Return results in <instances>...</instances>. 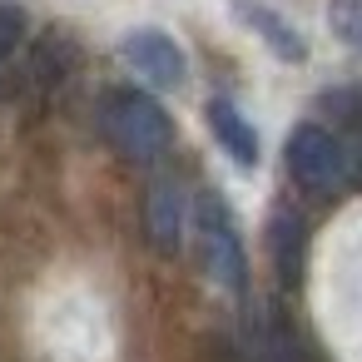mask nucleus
Returning a JSON list of instances; mask_svg holds the SVG:
<instances>
[{
  "instance_id": "nucleus-1",
  "label": "nucleus",
  "mask_w": 362,
  "mask_h": 362,
  "mask_svg": "<svg viewBox=\"0 0 362 362\" xmlns=\"http://www.w3.org/2000/svg\"><path fill=\"white\" fill-rule=\"evenodd\" d=\"M105 134L124 159L149 164L174 139V124L159 110V100H149L144 90H115V95H105Z\"/></svg>"
},
{
  "instance_id": "nucleus-2",
  "label": "nucleus",
  "mask_w": 362,
  "mask_h": 362,
  "mask_svg": "<svg viewBox=\"0 0 362 362\" xmlns=\"http://www.w3.org/2000/svg\"><path fill=\"white\" fill-rule=\"evenodd\" d=\"M199 263L204 273L228 288V293H243L248 288V263H243V243L233 233V218L223 209L218 194H204L199 199Z\"/></svg>"
},
{
  "instance_id": "nucleus-3",
  "label": "nucleus",
  "mask_w": 362,
  "mask_h": 362,
  "mask_svg": "<svg viewBox=\"0 0 362 362\" xmlns=\"http://www.w3.org/2000/svg\"><path fill=\"white\" fill-rule=\"evenodd\" d=\"M288 174L313 189V194H332L347 184V159H342V139H332L322 124H298L288 134Z\"/></svg>"
},
{
  "instance_id": "nucleus-4",
  "label": "nucleus",
  "mask_w": 362,
  "mask_h": 362,
  "mask_svg": "<svg viewBox=\"0 0 362 362\" xmlns=\"http://www.w3.org/2000/svg\"><path fill=\"white\" fill-rule=\"evenodd\" d=\"M119 55H124V65L134 70V75H144L149 85H159V90H179L184 85V50L164 35V30H129L124 35V45H119Z\"/></svg>"
},
{
  "instance_id": "nucleus-5",
  "label": "nucleus",
  "mask_w": 362,
  "mask_h": 362,
  "mask_svg": "<svg viewBox=\"0 0 362 362\" xmlns=\"http://www.w3.org/2000/svg\"><path fill=\"white\" fill-rule=\"evenodd\" d=\"M179 233H184V199H179V184H174V179H154L149 194H144V238H149L159 253H174V248H179Z\"/></svg>"
},
{
  "instance_id": "nucleus-6",
  "label": "nucleus",
  "mask_w": 362,
  "mask_h": 362,
  "mask_svg": "<svg viewBox=\"0 0 362 362\" xmlns=\"http://www.w3.org/2000/svg\"><path fill=\"white\" fill-rule=\"evenodd\" d=\"M209 129H214V139L223 144V154L238 169H253L258 164V134H253V124L228 100H209Z\"/></svg>"
},
{
  "instance_id": "nucleus-7",
  "label": "nucleus",
  "mask_w": 362,
  "mask_h": 362,
  "mask_svg": "<svg viewBox=\"0 0 362 362\" xmlns=\"http://www.w3.org/2000/svg\"><path fill=\"white\" fill-rule=\"evenodd\" d=\"M268 248H273V263L288 283H298L303 273V248H308V233H303V218L293 209H278L268 218Z\"/></svg>"
},
{
  "instance_id": "nucleus-8",
  "label": "nucleus",
  "mask_w": 362,
  "mask_h": 362,
  "mask_svg": "<svg viewBox=\"0 0 362 362\" xmlns=\"http://www.w3.org/2000/svg\"><path fill=\"white\" fill-rule=\"evenodd\" d=\"M70 70H75V45H70V40L55 30V35H50V40L35 50V60H30V80L50 90V85H60Z\"/></svg>"
},
{
  "instance_id": "nucleus-9",
  "label": "nucleus",
  "mask_w": 362,
  "mask_h": 362,
  "mask_svg": "<svg viewBox=\"0 0 362 362\" xmlns=\"http://www.w3.org/2000/svg\"><path fill=\"white\" fill-rule=\"evenodd\" d=\"M243 16H248L253 30H263V45H268V50H278L283 60H303V40L293 35V25H283V21L268 16V11H243Z\"/></svg>"
},
{
  "instance_id": "nucleus-10",
  "label": "nucleus",
  "mask_w": 362,
  "mask_h": 362,
  "mask_svg": "<svg viewBox=\"0 0 362 362\" xmlns=\"http://www.w3.org/2000/svg\"><path fill=\"white\" fill-rule=\"evenodd\" d=\"M327 25L342 45L362 50V0H332L327 6Z\"/></svg>"
},
{
  "instance_id": "nucleus-11",
  "label": "nucleus",
  "mask_w": 362,
  "mask_h": 362,
  "mask_svg": "<svg viewBox=\"0 0 362 362\" xmlns=\"http://www.w3.org/2000/svg\"><path fill=\"white\" fill-rule=\"evenodd\" d=\"M21 40H25V16H21V6H6V0H0V60H11V55L21 50Z\"/></svg>"
}]
</instances>
